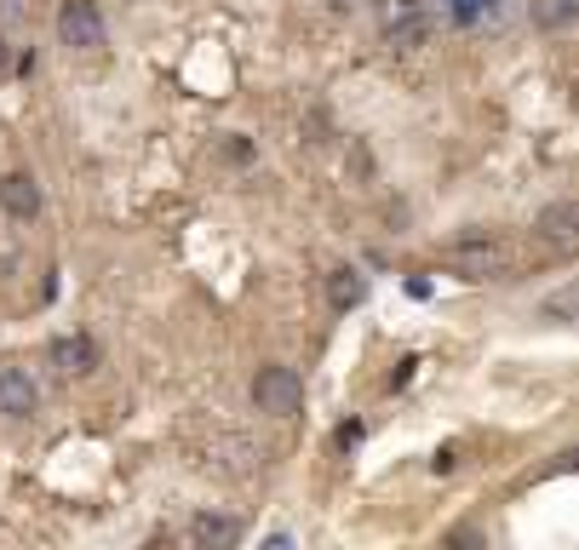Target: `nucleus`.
Returning a JSON list of instances; mask_svg holds the SVG:
<instances>
[{
  "label": "nucleus",
  "instance_id": "f03ea898",
  "mask_svg": "<svg viewBox=\"0 0 579 550\" xmlns=\"http://www.w3.org/2000/svg\"><path fill=\"white\" fill-rule=\"evenodd\" d=\"M58 41L75 47V52H98L104 47V12L92 0H63L58 7Z\"/></svg>",
  "mask_w": 579,
  "mask_h": 550
},
{
  "label": "nucleus",
  "instance_id": "20e7f679",
  "mask_svg": "<svg viewBox=\"0 0 579 550\" xmlns=\"http://www.w3.org/2000/svg\"><path fill=\"white\" fill-rule=\"evenodd\" d=\"M258 459H264V454H258L247 436H213V447H207V465L224 470V476H253Z\"/></svg>",
  "mask_w": 579,
  "mask_h": 550
},
{
  "label": "nucleus",
  "instance_id": "4468645a",
  "mask_svg": "<svg viewBox=\"0 0 579 550\" xmlns=\"http://www.w3.org/2000/svg\"><path fill=\"white\" fill-rule=\"evenodd\" d=\"M333 441H338V447H345V454H351V447L362 441V425H356V419H351V425H338V436H333Z\"/></svg>",
  "mask_w": 579,
  "mask_h": 550
},
{
  "label": "nucleus",
  "instance_id": "1a4fd4ad",
  "mask_svg": "<svg viewBox=\"0 0 579 550\" xmlns=\"http://www.w3.org/2000/svg\"><path fill=\"white\" fill-rule=\"evenodd\" d=\"M367 298V275L362 269H333L327 275V304L333 309H356Z\"/></svg>",
  "mask_w": 579,
  "mask_h": 550
},
{
  "label": "nucleus",
  "instance_id": "9d476101",
  "mask_svg": "<svg viewBox=\"0 0 579 550\" xmlns=\"http://www.w3.org/2000/svg\"><path fill=\"white\" fill-rule=\"evenodd\" d=\"M465 275H476V282H482V275H494L499 269V247H488V241H465V247H454L448 253Z\"/></svg>",
  "mask_w": 579,
  "mask_h": 550
},
{
  "label": "nucleus",
  "instance_id": "ddd939ff",
  "mask_svg": "<svg viewBox=\"0 0 579 550\" xmlns=\"http://www.w3.org/2000/svg\"><path fill=\"white\" fill-rule=\"evenodd\" d=\"M459 465V454H454V447H436V459H430V476H448Z\"/></svg>",
  "mask_w": 579,
  "mask_h": 550
},
{
  "label": "nucleus",
  "instance_id": "6e6552de",
  "mask_svg": "<svg viewBox=\"0 0 579 550\" xmlns=\"http://www.w3.org/2000/svg\"><path fill=\"white\" fill-rule=\"evenodd\" d=\"M573 230H579V206L573 201H557V206H545V213H539V235L557 241V247H568Z\"/></svg>",
  "mask_w": 579,
  "mask_h": 550
},
{
  "label": "nucleus",
  "instance_id": "0eeeda50",
  "mask_svg": "<svg viewBox=\"0 0 579 550\" xmlns=\"http://www.w3.org/2000/svg\"><path fill=\"white\" fill-rule=\"evenodd\" d=\"M190 539H195V544H219V550H230L235 539H242V522H235V516H213V510H201L195 522H190Z\"/></svg>",
  "mask_w": 579,
  "mask_h": 550
},
{
  "label": "nucleus",
  "instance_id": "423d86ee",
  "mask_svg": "<svg viewBox=\"0 0 579 550\" xmlns=\"http://www.w3.org/2000/svg\"><path fill=\"white\" fill-rule=\"evenodd\" d=\"M0 206H7L18 224H29L41 213V184L29 179V172H7V179H0Z\"/></svg>",
  "mask_w": 579,
  "mask_h": 550
},
{
  "label": "nucleus",
  "instance_id": "9b49d317",
  "mask_svg": "<svg viewBox=\"0 0 579 550\" xmlns=\"http://www.w3.org/2000/svg\"><path fill=\"white\" fill-rule=\"evenodd\" d=\"M579 12V0H534V23L539 29H568Z\"/></svg>",
  "mask_w": 579,
  "mask_h": 550
},
{
  "label": "nucleus",
  "instance_id": "2eb2a0df",
  "mask_svg": "<svg viewBox=\"0 0 579 550\" xmlns=\"http://www.w3.org/2000/svg\"><path fill=\"white\" fill-rule=\"evenodd\" d=\"M12 63V52H7V41H0V69H7Z\"/></svg>",
  "mask_w": 579,
  "mask_h": 550
},
{
  "label": "nucleus",
  "instance_id": "f257e3e1",
  "mask_svg": "<svg viewBox=\"0 0 579 550\" xmlns=\"http://www.w3.org/2000/svg\"><path fill=\"white\" fill-rule=\"evenodd\" d=\"M253 407L270 412V419H293V412L304 407V378L293 367H282V361L258 367V378H253Z\"/></svg>",
  "mask_w": 579,
  "mask_h": 550
},
{
  "label": "nucleus",
  "instance_id": "7ed1b4c3",
  "mask_svg": "<svg viewBox=\"0 0 579 550\" xmlns=\"http://www.w3.org/2000/svg\"><path fill=\"white\" fill-rule=\"evenodd\" d=\"M35 407H41V390L29 378V367H0V412L7 419H29Z\"/></svg>",
  "mask_w": 579,
  "mask_h": 550
},
{
  "label": "nucleus",
  "instance_id": "f8f14e48",
  "mask_svg": "<svg viewBox=\"0 0 579 550\" xmlns=\"http://www.w3.org/2000/svg\"><path fill=\"white\" fill-rule=\"evenodd\" d=\"M425 34H430L425 18H402V23H390V47H414V41H425Z\"/></svg>",
  "mask_w": 579,
  "mask_h": 550
},
{
  "label": "nucleus",
  "instance_id": "39448f33",
  "mask_svg": "<svg viewBox=\"0 0 579 550\" xmlns=\"http://www.w3.org/2000/svg\"><path fill=\"white\" fill-rule=\"evenodd\" d=\"M52 367L63 373V378H81V373H92L98 367V344L87 338V333H63V338H52Z\"/></svg>",
  "mask_w": 579,
  "mask_h": 550
},
{
  "label": "nucleus",
  "instance_id": "dca6fc26",
  "mask_svg": "<svg viewBox=\"0 0 579 550\" xmlns=\"http://www.w3.org/2000/svg\"><path fill=\"white\" fill-rule=\"evenodd\" d=\"M333 7H356V0H333Z\"/></svg>",
  "mask_w": 579,
  "mask_h": 550
}]
</instances>
